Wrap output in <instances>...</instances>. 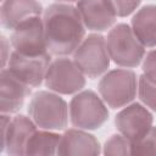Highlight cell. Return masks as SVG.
<instances>
[{"instance_id":"52a82bcc","label":"cell","mask_w":156,"mask_h":156,"mask_svg":"<svg viewBox=\"0 0 156 156\" xmlns=\"http://www.w3.org/2000/svg\"><path fill=\"white\" fill-rule=\"evenodd\" d=\"M45 85L51 91L63 95L78 93L85 85V74L73 60L58 57L51 61L46 74Z\"/></svg>"},{"instance_id":"7c38bea8","label":"cell","mask_w":156,"mask_h":156,"mask_svg":"<svg viewBox=\"0 0 156 156\" xmlns=\"http://www.w3.org/2000/svg\"><path fill=\"white\" fill-rule=\"evenodd\" d=\"M87 29L104 32L116 22V10L111 0H79L76 6Z\"/></svg>"},{"instance_id":"7a4b0ae2","label":"cell","mask_w":156,"mask_h":156,"mask_svg":"<svg viewBox=\"0 0 156 156\" xmlns=\"http://www.w3.org/2000/svg\"><path fill=\"white\" fill-rule=\"evenodd\" d=\"M67 102L56 93L37 91L28 105V115L40 129L62 130L68 123Z\"/></svg>"},{"instance_id":"44dd1931","label":"cell","mask_w":156,"mask_h":156,"mask_svg":"<svg viewBox=\"0 0 156 156\" xmlns=\"http://www.w3.org/2000/svg\"><path fill=\"white\" fill-rule=\"evenodd\" d=\"M118 17H127L136 10L141 0H111Z\"/></svg>"},{"instance_id":"ba28073f","label":"cell","mask_w":156,"mask_h":156,"mask_svg":"<svg viewBox=\"0 0 156 156\" xmlns=\"http://www.w3.org/2000/svg\"><path fill=\"white\" fill-rule=\"evenodd\" d=\"M37 130V124L30 117L17 115L15 117L1 113V151L7 155H26V146L29 138Z\"/></svg>"},{"instance_id":"9c48e42d","label":"cell","mask_w":156,"mask_h":156,"mask_svg":"<svg viewBox=\"0 0 156 156\" xmlns=\"http://www.w3.org/2000/svg\"><path fill=\"white\" fill-rule=\"evenodd\" d=\"M10 43L13 51L22 55L39 56L49 52L43 18H40V16H34L20 23L15 29H12Z\"/></svg>"},{"instance_id":"277c9868","label":"cell","mask_w":156,"mask_h":156,"mask_svg":"<svg viewBox=\"0 0 156 156\" xmlns=\"http://www.w3.org/2000/svg\"><path fill=\"white\" fill-rule=\"evenodd\" d=\"M99 94L111 108L127 106L134 100L138 90L136 74L130 69L117 68L108 71L99 82Z\"/></svg>"},{"instance_id":"603a6c76","label":"cell","mask_w":156,"mask_h":156,"mask_svg":"<svg viewBox=\"0 0 156 156\" xmlns=\"http://www.w3.org/2000/svg\"><path fill=\"white\" fill-rule=\"evenodd\" d=\"M1 49H2L1 63H2V68H4L5 65L9 62V58L11 56V54H10V43L7 41V39L5 37H1Z\"/></svg>"},{"instance_id":"3957f363","label":"cell","mask_w":156,"mask_h":156,"mask_svg":"<svg viewBox=\"0 0 156 156\" xmlns=\"http://www.w3.org/2000/svg\"><path fill=\"white\" fill-rule=\"evenodd\" d=\"M106 45L111 60L121 67H136L145 56V46L126 23H119L108 32Z\"/></svg>"},{"instance_id":"2e32d148","label":"cell","mask_w":156,"mask_h":156,"mask_svg":"<svg viewBox=\"0 0 156 156\" xmlns=\"http://www.w3.org/2000/svg\"><path fill=\"white\" fill-rule=\"evenodd\" d=\"M132 29L145 48L156 46V5L141 7L132 18Z\"/></svg>"},{"instance_id":"d6986e66","label":"cell","mask_w":156,"mask_h":156,"mask_svg":"<svg viewBox=\"0 0 156 156\" xmlns=\"http://www.w3.org/2000/svg\"><path fill=\"white\" fill-rule=\"evenodd\" d=\"M138 95L146 107L156 112V82L141 74L138 79Z\"/></svg>"},{"instance_id":"ffe728a7","label":"cell","mask_w":156,"mask_h":156,"mask_svg":"<svg viewBox=\"0 0 156 156\" xmlns=\"http://www.w3.org/2000/svg\"><path fill=\"white\" fill-rule=\"evenodd\" d=\"M102 152L104 155H130V140L121 133L113 134L106 140Z\"/></svg>"},{"instance_id":"8992f818","label":"cell","mask_w":156,"mask_h":156,"mask_svg":"<svg viewBox=\"0 0 156 156\" xmlns=\"http://www.w3.org/2000/svg\"><path fill=\"white\" fill-rule=\"evenodd\" d=\"M106 39L101 34H89L73 52V61L88 78H98L110 67Z\"/></svg>"},{"instance_id":"cb8c5ba5","label":"cell","mask_w":156,"mask_h":156,"mask_svg":"<svg viewBox=\"0 0 156 156\" xmlns=\"http://www.w3.org/2000/svg\"><path fill=\"white\" fill-rule=\"evenodd\" d=\"M57 1L58 2H76V1L78 2L79 0H57Z\"/></svg>"},{"instance_id":"8fae6325","label":"cell","mask_w":156,"mask_h":156,"mask_svg":"<svg viewBox=\"0 0 156 156\" xmlns=\"http://www.w3.org/2000/svg\"><path fill=\"white\" fill-rule=\"evenodd\" d=\"M152 122L154 117L151 112L138 102L127 105L115 117L117 130L130 141L143 136L152 127Z\"/></svg>"},{"instance_id":"ac0fdd59","label":"cell","mask_w":156,"mask_h":156,"mask_svg":"<svg viewBox=\"0 0 156 156\" xmlns=\"http://www.w3.org/2000/svg\"><path fill=\"white\" fill-rule=\"evenodd\" d=\"M130 155H156V127H151L143 136L130 141Z\"/></svg>"},{"instance_id":"30bf717a","label":"cell","mask_w":156,"mask_h":156,"mask_svg":"<svg viewBox=\"0 0 156 156\" xmlns=\"http://www.w3.org/2000/svg\"><path fill=\"white\" fill-rule=\"evenodd\" d=\"M51 63V54L28 56L12 51L7 62V69L27 85L39 87L45 79L46 71Z\"/></svg>"},{"instance_id":"5b68a950","label":"cell","mask_w":156,"mask_h":156,"mask_svg":"<svg viewBox=\"0 0 156 156\" xmlns=\"http://www.w3.org/2000/svg\"><path fill=\"white\" fill-rule=\"evenodd\" d=\"M68 110L71 123L84 130L98 129L108 118L107 105L93 90H83L74 95Z\"/></svg>"},{"instance_id":"7402d4cb","label":"cell","mask_w":156,"mask_h":156,"mask_svg":"<svg viewBox=\"0 0 156 156\" xmlns=\"http://www.w3.org/2000/svg\"><path fill=\"white\" fill-rule=\"evenodd\" d=\"M143 74L156 82V49L149 51L143 58Z\"/></svg>"},{"instance_id":"e0dca14e","label":"cell","mask_w":156,"mask_h":156,"mask_svg":"<svg viewBox=\"0 0 156 156\" xmlns=\"http://www.w3.org/2000/svg\"><path fill=\"white\" fill-rule=\"evenodd\" d=\"M61 135L54 130H35L26 146V155H57Z\"/></svg>"},{"instance_id":"9a60e30c","label":"cell","mask_w":156,"mask_h":156,"mask_svg":"<svg viewBox=\"0 0 156 156\" xmlns=\"http://www.w3.org/2000/svg\"><path fill=\"white\" fill-rule=\"evenodd\" d=\"M41 13L43 6L38 0H2L1 24L6 29H15L23 21Z\"/></svg>"},{"instance_id":"5bb4252c","label":"cell","mask_w":156,"mask_h":156,"mask_svg":"<svg viewBox=\"0 0 156 156\" xmlns=\"http://www.w3.org/2000/svg\"><path fill=\"white\" fill-rule=\"evenodd\" d=\"M101 152L98 139L84 129H68L61 135L57 147V155H84L96 156Z\"/></svg>"},{"instance_id":"4fadbf2b","label":"cell","mask_w":156,"mask_h":156,"mask_svg":"<svg viewBox=\"0 0 156 156\" xmlns=\"http://www.w3.org/2000/svg\"><path fill=\"white\" fill-rule=\"evenodd\" d=\"M30 94V87L13 76L6 67L0 73V111L15 113L21 110L26 98Z\"/></svg>"},{"instance_id":"6da1fadb","label":"cell","mask_w":156,"mask_h":156,"mask_svg":"<svg viewBox=\"0 0 156 156\" xmlns=\"http://www.w3.org/2000/svg\"><path fill=\"white\" fill-rule=\"evenodd\" d=\"M44 32L48 51L55 56L73 54L85 35V26L77 7L57 2L44 10Z\"/></svg>"}]
</instances>
